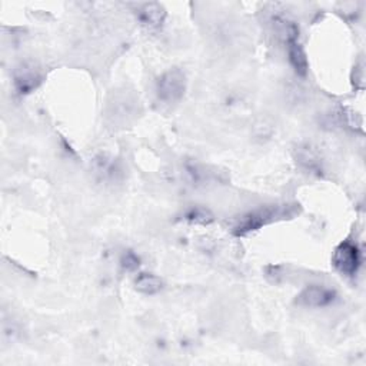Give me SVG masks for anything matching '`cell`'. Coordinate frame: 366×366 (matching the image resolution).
I'll list each match as a JSON object with an SVG mask.
<instances>
[{"mask_svg":"<svg viewBox=\"0 0 366 366\" xmlns=\"http://www.w3.org/2000/svg\"><path fill=\"white\" fill-rule=\"evenodd\" d=\"M186 92V76L181 69H171L160 74L156 82L157 99L164 103H178Z\"/></svg>","mask_w":366,"mask_h":366,"instance_id":"cell-1","label":"cell"},{"mask_svg":"<svg viewBox=\"0 0 366 366\" xmlns=\"http://www.w3.org/2000/svg\"><path fill=\"white\" fill-rule=\"evenodd\" d=\"M283 209L285 208H279V207H272V208H265V209L262 208V209L254 211L245 216H242V219L233 228V233L236 236H245L251 232H255V230L261 229L262 226L272 223L277 218L285 216Z\"/></svg>","mask_w":366,"mask_h":366,"instance_id":"cell-2","label":"cell"},{"mask_svg":"<svg viewBox=\"0 0 366 366\" xmlns=\"http://www.w3.org/2000/svg\"><path fill=\"white\" fill-rule=\"evenodd\" d=\"M332 263L338 272L345 276H355L360 263L362 256L359 248L355 243L345 240L335 249L332 256Z\"/></svg>","mask_w":366,"mask_h":366,"instance_id":"cell-3","label":"cell"},{"mask_svg":"<svg viewBox=\"0 0 366 366\" xmlns=\"http://www.w3.org/2000/svg\"><path fill=\"white\" fill-rule=\"evenodd\" d=\"M336 301V292L323 285L306 287L296 299V303L305 308H327Z\"/></svg>","mask_w":366,"mask_h":366,"instance_id":"cell-4","label":"cell"},{"mask_svg":"<svg viewBox=\"0 0 366 366\" xmlns=\"http://www.w3.org/2000/svg\"><path fill=\"white\" fill-rule=\"evenodd\" d=\"M138 20L140 22L142 26L150 29V30H157L164 26L166 20V11L160 4H143L138 6L136 11Z\"/></svg>","mask_w":366,"mask_h":366,"instance_id":"cell-5","label":"cell"},{"mask_svg":"<svg viewBox=\"0 0 366 366\" xmlns=\"http://www.w3.org/2000/svg\"><path fill=\"white\" fill-rule=\"evenodd\" d=\"M42 84V74L33 65H23L15 73V88L20 95H27Z\"/></svg>","mask_w":366,"mask_h":366,"instance_id":"cell-6","label":"cell"},{"mask_svg":"<svg viewBox=\"0 0 366 366\" xmlns=\"http://www.w3.org/2000/svg\"><path fill=\"white\" fill-rule=\"evenodd\" d=\"M270 25L273 27L275 34L283 40L285 44H292L296 42L299 37V26L296 22H294L292 19H289L288 16L285 15H273L270 19Z\"/></svg>","mask_w":366,"mask_h":366,"instance_id":"cell-7","label":"cell"},{"mask_svg":"<svg viewBox=\"0 0 366 366\" xmlns=\"http://www.w3.org/2000/svg\"><path fill=\"white\" fill-rule=\"evenodd\" d=\"M287 46H288V58H289L291 66L294 67L296 74L306 76V73L309 70V62H308V56H306L302 45L296 40V42L288 44Z\"/></svg>","mask_w":366,"mask_h":366,"instance_id":"cell-8","label":"cell"},{"mask_svg":"<svg viewBox=\"0 0 366 366\" xmlns=\"http://www.w3.org/2000/svg\"><path fill=\"white\" fill-rule=\"evenodd\" d=\"M135 288L140 294L145 295H155L160 292V289L164 288V282L162 279L153 273H140L138 275L135 280Z\"/></svg>","mask_w":366,"mask_h":366,"instance_id":"cell-9","label":"cell"},{"mask_svg":"<svg viewBox=\"0 0 366 366\" xmlns=\"http://www.w3.org/2000/svg\"><path fill=\"white\" fill-rule=\"evenodd\" d=\"M298 159H299L301 164H302L306 169H309L311 172L319 171V168H320V160H319L318 155H316L309 146L299 149Z\"/></svg>","mask_w":366,"mask_h":366,"instance_id":"cell-10","label":"cell"},{"mask_svg":"<svg viewBox=\"0 0 366 366\" xmlns=\"http://www.w3.org/2000/svg\"><path fill=\"white\" fill-rule=\"evenodd\" d=\"M188 222L190 223H196V225H209L214 222V216L202 208H195L192 211H189L186 214V218H185Z\"/></svg>","mask_w":366,"mask_h":366,"instance_id":"cell-11","label":"cell"},{"mask_svg":"<svg viewBox=\"0 0 366 366\" xmlns=\"http://www.w3.org/2000/svg\"><path fill=\"white\" fill-rule=\"evenodd\" d=\"M122 266H124L126 270H135L139 266V258L132 252H126L124 256H122Z\"/></svg>","mask_w":366,"mask_h":366,"instance_id":"cell-12","label":"cell"}]
</instances>
